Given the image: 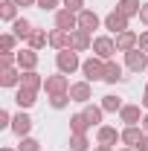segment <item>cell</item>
<instances>
[{
	"mask_svg": "<svg viewBox=\"0 0 148 151\" xmlns=\"http://www.w3.org/2000/svg\"><path fill=\"white\" fill-rule=\"evenodd\" d=\"M55 67H58V73L73 76L75 70H81L78 52H75V50H61V52H55Z\"/></svg>",
	"mask_w": 148,
	"mask_h": 151,
	"instance_id": "cell-1",
	"label": "cell"
},
{
	"mask_svg": "<svg viewBox=\"0 0 148 151\" xmlns=\"http://www.w3.org/2000/svg\"><path fill=\"white\" fill-rule=\"evenodd\" d=\"M113 52H119V50H116V38H111V35H96L93 38V55L96 58L111 61Z\"/></svg>",
	"mask_w": 148,
	"mask_h": 151,
	"instance_id": "cell-2",
	"label": "cell"
},
{
	"mask_svg": "<svg viewBox=\"0 0 148 151\" xmlns=\"http://www.w3.org/2000/svg\"><path fill=\"white\" fill-rule=\"evenodd\" d=\"M81 73H84V81H102L105 78V61L90 55L87 61H81Z\"/></svg>",
	"mask_w": 148,
	"mask_h": 151,
	"instance_id": "cell-3",
	"label": "cell"
},
{
	"mask_svg": "<svg viewBox=\"0 0 148 151\" xmlns=\"http://www.w3.org/2000/svg\"><path fill=\"white\" fill-rule=\"evenodd\" d=\"M44 90L47 96H58V93H70V78L64 73H55V76H47L44 78Z\"/></svg>",
	"mask_w": 148,
	"mask_h": 151,
	"instance_id": "cell-4",
	"label": "cell"
},
{
	"mask_svg": "<svg viewBox=\"0 0 148 151\" xmlns=\"http://www.w3.org/2000/svg\"><path fill=\"white\" fill-rule=\"evenodd\" d=\"M128 15H122V12H119V9H113V12H108V15H105V20H102V23H105V29H111L113 35H119V32H125V29H128Z\"/></svg>",
	"mask_w": 148,
	"mask_h": 151,
	"instance_id": "cell-5",
	"label": "cell"
},
{
	"mask_svg": "<svg viewBox=\"0 0 148 151\" xmlns=\"http://www.w3.org/2000/svg\"><path fill=\"white\" fill-rule=\"evenodd\" d=\"M125 67L134 70V73H145L148 70V52H142L139 47L131 50V52H125Z\"/></svg>",
	"mask_w": 148,
	"mask_h": 151,
	"instance_id": "cell-6",
	"label": "cell"
},
{
	"mask_svg": "<svg viewBox=\"0 0 148 151\" xmlns=\"http://www.w3.org/2000/svg\"><path fill=\"white\" fill-rule=\"evenodd\" d=\"M70 99H73V102H78V105H87V102L93 99L90 81H73V84H70Z\"/></svg>",
	"mask_w": 148,
	"mask_h": 151,
	"instance_id": "cell-7",
	"label": "cell"
},
{
	"mask_svg": "<svg viewBox=\"0 0 148 151\" xmlns=\"http://www.w3.org/2000/svg\"><path fill=\"white\" fill-rule=\"evenodd\" d=\"M55 29H64V32L78 29V15L70 12V9H58L55 12Z\"/></svg>",
	"mask_w": 148,
	"mask_h": 151,
	"instance_id": "cell-8",
	"label": "cell"
},
{
	"mask_svg": "<svg viewBox=\"0 0 148 151\" xmlns=\"http://www.w3.org/2000/svg\"><path fill=\"white\" fill-rule=\"evenodd\" d=\"M9 131L15 134V137H20V139H23V137H29V131H32V116H29V113H15V119H12V128H9Z\"/></svg>",
	"mask_w": 148,
	"mask_h": 151,
	"instance_id": "cell-9",
	"label": "cell"
},
{
	"mask_svg": "<svg viewBox=\"0 0 148 151\" xmlns=\"http://www.w3.org/2000/svg\"><path fill=\"white\" fill-rule=\"evenodd\" d=\"M96 139H99V145H116V142H122V131H116L113 125H99Z\"/></svg>",
	"mask_w": 148,
	"mask_h": 151,
	"instance_id": "cell-10",
	"label": "cell"
},
{
	"mask_svg": "<svg viewBox=\"0 0 148 151\" xmlns=\"http://www.w3.org/2000/svg\"><path fill=\"white\" fill-rule=\"evenodd\" d=\"M70 50H75V52L93 50V38H90V32H84V29H73V32H70Z\"/></svg>",
	"mask_w": 148,
	"mask_h": 151,
	"instance_id": "cell-11",
	"label": "cell"
},
{
	"mask_svg": "<svg viewBox=\"0 0 148 151\" xmlns=\"http://www.w3.org/2000/svg\"><path fill=\"white\" fill-rule=\"evenodd\" d=\"M137 47H139V35H137V32L125 29V32L116 35V50H119V52H131V50H137Z\"/></svg>",
	"mask_w": 148,
	"mask_h": 151,
	"instance_id": "cell-12",
	"label": "cell"
},
{
	"mask_svg": "<svg viewBox=\"0 0 148 151\" xmlns=\"http://www.w3.org/2000/svg\"><path fill=\"white\" fill-rule=\"evenodd\" d=\"M15 58H18V67H20V73H26V70H35L38 67V52L35 50H20V52H15Z\"/></svg>",
	"mask_w": 148,
	"mask_h": 151,
	"instance_id": "cell-13",
	"label": "cell"
},
{
	"mask_svg": "<svg viewBox=\"0 0 148 151\" xmlns=\"http://www.w3.org/2000/svg\"><path fill=\"white\" fill-rule=\"evenodd\" d=\"M99 26H102V20H99L96 12H90V9L78 12V29H84V32H90V35H93V29H99Z\"/></svg>",
	"mask_w": 148,
	"mask_h": 151,
	"instance_id": "cell-14",
	"label": "cell"
},
{
	"mask_svg": "<svg viewBox=\"0 0 148 151\" xmlns=\"http://www.w3.org/2000/svg\"><path fill=\"white\" fill-rule=\"evenodd\" d=\"M142 137H145L142 125H125V128H122V142H125V145H131V148H137Z\"/></svg>",
	"mask_w": 148,
	"mask_h": 151,
	"instance_id": "cell-15",
	"label": "cell"
},
{
	"mask_svg": "<svg viewBox=\"0 0 148 151\" xmlns=\"http://www.w3.org/2000/svg\"><path fill=\"white\" fill-rule=\"evenodd\" d=\"M20 67H9V70H0V87H20Z\"/></svg>",
	"mask_w": 148,
	"mask_h": 151,
	"instance_id": "cell-16",
	"label": "cell"
},
{
	"mask_svg": "<svg viewBox=\"0 0 148 151\" xmlns=\"http://www.w3.org/2000/svg\"><path fill=\"white\" fill-rule=\"evenodd\" d=\"M15 102H18L20 111H26V108H32L38 102V93L35 90H26V87H18V90H15Z\"/></svg>",
	"mask_w": 148,
	"mask_h": 151,
	"instance_id": "cell-17",
	"label": "cell"
},
{
	"mask_svg": "<svg viewBox=\"0 0 148 151\" xmlns=\"http://www.w3.org/2000/svg\"><path fill=\"white\" fill-rule=\"evenodd\" d=\"M20 87H26V90H41V87H44V78H41V76H38V70H26V73L20 76Z\"/></svg>",
	"mask_w": 148,
	"mask_h": 151,
	"instance_id": "cell-18",
	"label": "cell"
},
{
	"mask_svg": "<svg viewBox=\"0 0 148 151\" xmlns=\"http://www.w3.org/2000/svg\"><path fill=\"white\" fill-rule=\"evenodd\" d=\"M50 47L52 50H70V32H64V29H52L50 32Z\"/></svg>",
	"mask_w": 148,
	"mask_h": 151,
	"instance_id": "cell-19",
	"label": "cell"
},
{
	"mask_svg": "<svg viewBox=\"0 0 148 151\" xmlns=\"http://www.w3.org/2000/svg\"><path fill=\"white\" fill-rule=\"evenodd\" d=\"M125 76H122V64H116V61H105V78L102 81H108V84H116V81H122Z\"/></svg>",
	"mask_w": 148,
	"mask_h": 151,
	"instance_id": "cell-20",
	"label": "cell"
},
{
	"mask_svg": "<svg viewBox=\"0 0 148 151\" xmlns=\"http://www.w3.org/2000/svg\"><path fill=\"white\" fill-rule=\"evenodd\" d=\"M119 119H122L125 125H139V122H142V116H139V108H137V105H122Z\"/></svg>",
	"mask_w": 148,
	"mask_h": 151,
	"instance_id": "cell-21",
	"label": "cell"
},
{
	"mask_svg": "<svg viewBox=\"0 0 148 151\" xmlns=\"http://www.w3.org/2000/svg\"><path fill=\"white\" fill-rule=\"evenodd\" d=\"M12 32L18 35V41H29V35L35 32V26H32V23H29L26 18H18L15 23H12Z\"/></svg>",
	"mask_w": 148,
	"mask_h": 151,
	"instance_id": "cell-22",
	"label": "cell"
},
{
	"mask_svg": "<svg viewBox=\"0 0 148 151\" xmlns=\"http://www.w3.org/2000/svg\"><path fill=\"white\" fill-rule=\"evenodd\" d=\"M81 113H84V119L90 122V128H93V125H96V128L102 125V116H105V111H102V105H90V102H87Z\"/></svg>",
	"mask_w": 148,
	"mask_h": 151,
	"instance_id": "cell-23",
	"label": "cell"
},
{
	"mask_svg": "<svg viewBox=\"0 0 148 151\" xmlns=\"http://www.w3.org/2000/svg\"><path fill=\"white\" fill-rule=\"evenodd\" d=\"M18 3H15V0H3V3H0V18L6 20V23H15V20H18Z\"/></svg>",
	"mask_w": 148,
	"mask_h": 151,
	"instance_id": "cell-24",
	"label": "cell"
},
{
	"mask_svg": "<svg viewBox=\"0 0 148 151\" xmlns=\"http://www.w3.org/2000/svg\"><path fill=\"white\" fill-rule=\"evenodd\" d=\"M26 44H29V50H44V47H47V44H50V35H47V32H44V29H35V32H32V35H29V41H26Z\"/></svg>",
	"mask_w": 148,
	"mask_h": 151,
	"instance_id": "cell-25",
	"label": "cell"
},
{
	"mask_svg": "<svg viewBox=\"0 0 148 151\" xmlns=\"http://www.w3.org/2000/svg\"><path fill=\"white\" fill-rule=\"evenodd\" d=\"M70 131L73 134H87L90 131V122L84 119V113H73L70 116Z\"/></svg>",
	"mask_w": 148,
	"mask_h": 151,
	"instance_id": "cell-26",
	"label": "cell"
},
{
	"mask_svg": "<svg viewBox=\"0 0 148 151\" xmlns=\"http://www.w3.org/2000/svg\"><path fill=\"white\" fill-rule=\"evenodd\" d=\"M102 111H105V113H119V111H122V99L113 96V93L102 96Z\"/></svg>",
	"mask_w": 148,
	"mask_h": 151,
	"instance_id": "cell-27",
	"label": "cell"
},
{
	"mask_svg": "<svg viewBox=\"0 0 148 151\" xmlns=\"http://www.w3.org/2000/svg\"><path fill=\"white\" fill-rule=\"evenodd\" d=\"M116 9H119L122 15H128V18H134V15H139L142 3H139V0H119V3H116Z\"/></svg>",
	"mask_w": 148,
	"mask_h": 151,
	"instance_id": "cell-28",
	"label": "cell"
},
{
	"mask_svg": "<svg viewBox=\"0 0 148 151\" xmlns=\"http://www.w3.org/2000/svg\"><path fill=\"white\" fill-rule=\"evenodd\" d=\"M87 148H90L87 134H70V151H87Z\"/></svg>",
	"mask_w": 148,
	"mask_h": 151,
	"instance_id": "cell-29",
	"label": "cell"
},
{
	"mask_svg": "<svg viewBox=\"0 0 148 151\" xmlns=\"http://www.w3.org/2000/svg\"><path fill=\"white\" fill-rule=\"evenodd\" d=\"M15 44H18V35L15 32H3L0 35V50L3 52H15Z\"/></svg>",
	"mask_w": 148,
	"mask_h": 151,
	"instance_id": "cell-30",
	"label": "cell"
},
{
	"mask_svg": "<svg viewBox=\"0 0 148 151\" xmlns=\"http://www.w3.org/2000/svg\"><path fill=\"white\" fill-rule=\"evenodd\" d=\"M73 99H70V93H58V96H50V105L55 108V111H64L67 105H70Z\"/></svg>",
	"mask_w": 148,
	"mask_h": 151,
	"instance_id": "cell-31",
	"label": "cell"
},
{
	"mask_svg": "<svg viewBox=\"0 0 148 151\" xmlns=\"http://www.w3.org/2000/svg\"><path fill=\"white\" fill-rule=\"evenodd\" d=\"M18 151H41V142H38L35 137H23L18 142Z\"/></svg>",
	"mask_w": 148,
	"mask_h": 151,
	"instance_id": "cell-32",
	"label": "cell"
},
{
	"mask_svg": "<svg viewBox=\"0 0 148 151\" xmlns=\"http://www.w3.org/2000/svg\"><path fill=\"white\" fill-rule=\"evenodd\" d=\"M61 6H64V9H70V12H75V15H78V12H84V0H61Z\"/></svg>",
	"mask_w": 148,
	"mask_h": 151,
	"instance_id": "cell-33",
	"label": "cell"
},
{
	"mask_svg": "<svg viewBox=\"0 0 148 151\" xmlns=\"http://www.w3.org/2000/svg\"><path fill=\"white\" fill-rule=\"evenodd\" d=\"M58 3H61V0H38V9H44V12H58Z\"/></svg>",
	"mask_w": 148,
	"mask_h": 151,
	"instance_id": "cell-34",
	"label": "cell"
},
{
	"mask_svg": "<svg viewBox=\"0 0 148 151\" xmlns=\"http://www.w3.org/2000/svg\"><path fill=\"white\" fill-rule=\"evenodd\" d=\"M12 119H15V116L9 111H0V128H12Z\"/></svg>",
	"mask_w": 148,
	"mask_h": 151,
	"instance_id": "cell-35",
	"label": "cell"
},
{
	"mask_svg": "<svg viewBox=\"0 0 148 151\" xmlns=\"http://www.w3.org/2000/svg\"><path fill=\"white\" fill-rule=\"evenodd\" d=\"M139 23L148 26V3H142V9H139Z\"/></svg>",
	"mask_w": 148,
	"mask_h": 151,
	"instance_id": "cell-36",
	"label": "cell"
},
{
	"mask_svg": "<svg viewBox=\"0 0 148 151\" xmlns=\"http://www.w3.org/2000/svg\"><path fill=\"white\" fill-rule=\"evenodd\" d=\"M139 50H142V52H148V32H142V35H139Z\"/></svg>",
	"mask_w": 148,
	"mask_h": 151,
	"instance_id": "cell-37",
	"label": "cell"
},
{
	"mask_svg": "<svg viewBox=\"0 0 148 151\" xmlns=\"http://www.w3.org/2000/svg\"><path fill=\"white\" fill-rule=\"evenodd\" d=\"M137 151H148V134L139 139V145H137Z\"/></svg>",
	"mask_w": 148,
	"mask_h": 151,
	"instance_id": "cell-38",
	"label": "cell"
},
{
	"mask_svg": "<svg viewBox=\"0 0 148 151\" xmlns=\"http://www.w3.org/2000/svg\"><path fill=\"white\" fill-rule=\"evenodd\" d=\"M15 3H18L20 9H23V6H38V0H15Z\"/></svg>",
	"mask_w": 148,
	"mask_h": 151,
	"instance_id": "cell-39",
	"label": "cell"
},
{
	"mask_svg": "<svg viewBox=\"0 0 148 151\" xmlns=\"http://www.w3.org/2000/svg\"><path fill=\"white\" fill-rule=\"evenodd\" d=\"M139 125H142V131L148 134V113H145V116H142V122H139Z\"/></svg>",
	"mask_w": 148,
	"mask_h": 151,
	"instance_id": "cell-40",
	"label": "cell"
},
{
	"mask_svg": "<svg viewBox=\"0 0 148 151\" xmlns=\"http://www.w3.org/2000/svg\"><path fill=\"white\" fill-rule=\"evenodd\" d=\"M96 151H113V145H96Z\"/></svg>",
	"mask_w": 148,
	"mask_h": 151,
	"instance_id": "cell-41",
	"label": "cell"
},
{
	"mask_svg": "<svg viewBox=\"0 0 148 151\" xmlns=\"http://www.w3.org/2000/svg\"><path fill=\"white\" fill-rule=\"evenodd\" d=\"M142 105L148 108V84H145V93H142Z\"/></svg>",
	"mask_w": 148,
	"mask_h": 151,
	"instance_id": "cell-42",
	"label": "cell"
},
{
	"mask_svg": "<svg viewBox=\"0 0 148 151\" xmlns=\"http://www.w3.org/2000/svg\"><path fill=\"white\" fill-rule=\"evenodd\" d=\"M0 151H18V148H9V145H3V148H0Z\"/></svg>",
	"mask_w": 148,
	"mask_h": 151,
	"instance_id": "cell-43",
	"label": "cell"
},
{
	"mask_svg": "<svg viewBox=\"0 0 148 151\" xmlns=\"http://www.w3.org/2000/svg\"><path fill=\"white\" fill-rule=\"evenodd\" d=\"M119 151H137V148H131V145H125V148H119Z\"/></svg>",
	"mask_w": 148,
	"mask_h": 151,
	"instance_id": "cell-44",
	"label": "cell"
},
{
	"mask_svg": "<svg viewBox=\"0 0 148 151\" xmlns=\"http://www.w3.org/2000/svg\"><path fill=\"white\" fill-rule=\"evenodd\" d=\"M145 73H148V70H145Z\"/></svg>",
	"mask_w": 148,
	"mask_h": 151,
	"instance_id": "cell-45",
	"label": "cell"
}]
</instances>
